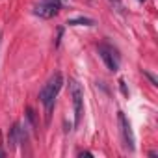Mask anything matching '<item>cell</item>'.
<instances>
[{"mask_svg": "<svg viewBox=\"0 0 158 158\" xmlns=\"http://www.w3.org/2000/svg\"><path fill=\"white\" fill-rule=\"evenodd\" d=\"M61 86H63V76H61V73H54V74L48 78V82L43 86V89L39 91V101H41V104H43L48 112H50V108L54 106V101H56V97H58Z\"/></svg>", "mask_w": 158, "mask_h": 158, "instance_id": "obj_1", "label": "cell"}, {"mask_svg": "<svg viewBox=\"0 0 158 158\" xmlns=\"http://www.w3.org/2000/svg\"><path fill=\"white\" fill-rule=\"evenodd\" d=\"M69 89H71L73 108H74V125L78 127L82 121V114H84V91L76 80H69Z\"/></svg>", "mask_w": 158, "mask_h": 158, "instance_id": "obj_2", "label": "cell"}, {"mask_svg": "<svg viewBox=\"0 0 158 158\" xmlns=\"http://www.w3.org/2000/svg\"><path fill=\"white\" fill-rule=\"evenodd\" d=\"M99 56L102 58V61L106 63V67L110 71H117L119 69V54L114 47L110 45H99Z\"/></svg>", "mask_w": 158, "mask_h": 158, "instance_id": "obj_3", "label": "cell"}, {"mask_svg": "<svg viewBox=\"0 0 158 158\" xmlns=\"http://www.w3.org/2000/svg\"><path fill=\"white\" fill-rule=\"evenodd\" d=\"M117 121H119V130H121V138H123V145L128 151H134V134H132V127L128 123V119L125 117L123 112L117 114Z\"/></svg>", "mask_w": 158, "mask_h": 158, "instance_id": "obj_4", "label": "cell"}, {"mask_svg": "<svg viewBox=\"0 0 158 158\" xmlns=\"http://www.w3.org/2000/svg\"><path fill=\"white\" fill-rule=\"evenodd\" d=\"M35 15L43 17V19H50L60 11V0H43L34 8Z\"/></svg>", "mask_w": 158, "mask_h": 158, "instance_id": "obj_5", "label": "cell"}, {"mask_svg": "<svg viewBox=\"0 0 158 158\" xmlns=\"http://www.w3.org/2000/svg\"><path fill=\"white\" fill-rule=\"evenodd\" d=\"M67 24H69V26H93L95 23H93L91 19H88V17H78V19L67 21Z\"/></svg>", "mask_w": 158, "mask_h": 158, "instance_id": "obj_6", "label": "cell"}, {"mask_svg": "<svg viewBox=\"0 0 158 158\" xmlns=\"http://www.w3.org/2000/svg\"><path fill=\"white\" fill-rule=\"evenodd\" d=\"M145 76H147V78H149V80H151V82H152V84H156V78H154V76H152V74H149V73H145Z\"/></svg>", "mask_w": 158, "mask_h": 158, "instance_id": "obj_7", "label": "cell"}, {"mask_svg": "<svg viewBox=\"0 0 158 158\" xmlns=\"http://www.w3.org/2000/svg\"><path fill=\"white\" fill-rule=\"evenodd\" d=\"M139 2H145V0H139Z\"/></svg>", "mask_w": 158, "mask_h": 158, "instance_id": "obj_8", "label": "cell"}]
</instances>
